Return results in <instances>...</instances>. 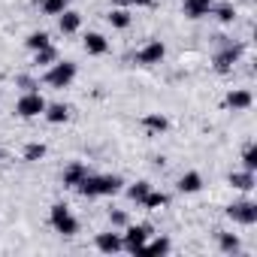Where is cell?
<instances>
[{
	"mask_svg": "<svg viewBox=\"0 0 257 257\" xmlns=\"http://www.w3.org/2000/svg\"><path fill=\"white\" fill-rule=\"evenodd\" d=\"M224 103H227V109H233V112H245V109L254 103V97H251V91H245V88H233Z\"/></svg>",
	"mask_w": 257,
	"mask_h": 257,
	"instance_id": "9c48e42d",
	"label": "cell"
},
{
	"mask_svg": "<svg viewBox=\"0 0 257 257\" xmlns=\"http://www.w3.org/2000/svg\"><path fill=\"white\" fill-rule=\"evenodd\" d=\"M143 127H146L149 134H164L167 127H170V121H167L161 112H152V115H146V118H143Z\"/></svg>",
	"mask_w": 257,
	"mask_h": 257,
	"instance_id": "e0dca14e",
	"label": "cell"
},
{
	"mask_svg": "<svg viewBox=\"0 0 257 257\" xmlns=\"http://www.w3.org/2000/svg\"><path fill=\"white\" fill-rule=\"evenodd\" d=\"M164 55H167V46H164L161 40H152V43H146V46L137 52V64L152 67V64H161V61H164Z\"/></svg>",
	"mask_w": 257,
	"mask_h": 257,
	"instance_id": "52a82bcc",
	"label": "cell"
},
{
	"mask_svg": "<svg viewBox=\"0 0 257 257\" xmlns=\"http://www.w3.org/2000/svg\"><path fill=\"white\" fill-rule=\"evenodd\" d=\"M55 61H58V49H55V46H46V49L34 52V64H37V67H52Z\"/></svg>",
	"mask_w": 257,
	"mask_h": 257,
	"instance_id": "d6986e66",
	"label": "cell"
},
{
	"mask_svg": "<svg viewBox=\"0 0 257 257\" xmlns=\"http://www.w3.org/2000/svg\"><path fill=\"white\" fill-rule=\"evenodd\" d=\"M242 164H245V170H257V149L254 146H245V152H242Z\"/></svg>",
	"mask_w": 257,
	"mask_h": 257,
	"instance_id": "83f0119b",
	"label": "cell"
},
{
	"mask_svg": "<svg viewBox=\"0 0 257 257\" xmlns=\"http://www.w3.org/2000/svg\"><path fill=\"white\" fill-rule=\"evenodd\" d=\"M25 46L31 49V52H40V49H46V46H52V40H49V34L46 31H34L28 40H25Z\"/></svg>",
	"mask_w": 257,
	"mask_h": 257,
	"instance_id": "ffe728a7",
	"label": "cell"
},
{
	"mask_svg": "<svg viewBox=\"0 0 257 257\" xmlns=\"http://www.w3.org/2000/svg\"><path fill=\"white\" fill-rule=\"evenodd\" d=\"M143 206H146L149 212H158V209H164V206H167V194L149 191V194H146V200H143Z\"/></svg>",
	"mask_w": 257,
	"mask_h": 257,
	"instance_id": "d4e9b609",
	"label": "cell"
},
{
	"mask_svg": "<svg viewBox=\"0 0 257 257\" xmlns=\"http://www.w3.org/2000/svg\"><path fill=\"white\" fill-rule=\"evenodd\" d=\"M227 218L236 221V224L251 227V224H257V203H251V200H239V203L227 206Z\"/></svg>",
	"mask_w": 257,
	"mask_h": 257,
	"instance_id": "8992f818",
	"label": "cell"
},
{
	"mask_svg": "<svg viewBox=\"0 0 257 257\" xmlns=\"http://www.w3.org/2000/svg\"><path fill=\"white\" fill-rule=\"evenodd\" d=\"M239 58H242V46H227L224 52L215 55V70L218 73H227L233 64H239Z\"/></svg>",
	"mask_w": 257,
	"mask_h": 257,
	"instance_id": "ba28073f",
	"label": "cell"
},
{
	"mask_svg": "<svg viewBox=\"0 0 257 257\" xmlns=\"http://www.w3.org/2000/svg\"><path fill=\"white\" fill-rule=\"evenodd\" d=\"M94 245H97V251H103V254H118V251H121V233H100Z\"/></svg>",
	"mask_w": 257,
	"mask_h": 257,
	"instance_id": "30bf717a",
	"label": "cell"
},
{
	"mask_svg": "<svg viewBox=\"0 0 257 257\" xmlns=\"http://www.w3.org/2000/svg\"><path fill=\"white\" fill-rule=\"evenodd\" d=\"M215 16H218V22H224V25H230V22L236 19V10H233L230 4H224V7H218V10H215Z\"/></svg>",
	"mask_w": 257,
	"mask_h": 257,
	"instance_id": "f1b7e54d",
	"label": "cell"
},
{
	"mask_svg": "<svg viewBox=\"0 0 257 257\" xmlns=\"http://www.w3.org/2000/svg\"><path fill=\"white\" fill-rule=\"evenodd\" d=\"M16 82H19V85H22V88H25V91H37V88H40V85H37V82H34V79H31V76H19V79H16Z\"/></svg>",
	"mask_w": 257,
	"mask_h": 257,
	"instance_id": "4dcf8cb0",
	"label": "cell"
},
{
	"mask_svg": "<svg viewBox=\"0 0 257 257\" xmlns=\"http://www.w3.org/2000/svg\"><path fill=\"white\" fill-rule=\"evenodd\" d=\"M167 251H170V239L167 236H158L155 242H146L140 254H167Z\"/></svg>",
	"mask_w": 257,
	"mask_h": 257,
	"instance_id": "7402d4cb",
	"label": "cell"
},
{
	"mask_svg": "<svg viewBox=\"0 0 257 257\" xmlns=\"http://www.w3.org/2000/svg\"><path fill=\"white\" fill-rule=\"evenodd\" d=\"M67 4H70V0H67Z\"/></svg>",
	"mask_w": 257,
	"mask_h": 257,
	"instance_id": "d6a6232c",
	"label": "cell"
},
{
	"mask_svg": "<svg viewBox=\"0 0 257 257\" xmlns=\"http://www.w3.org/2000/svg\"><path fill=\"white\" fill-rule=\"evenodd\" d=\"M79 25H82V16H79V13L64 10V13L58 16V28H61V34H76V31H79Z\"/></svg>",
	"mask_w": 257,
	"mask_h": 257,
	"instance_id": "5bb4252c",
	"label": "cell"
},
{
	"mask_svg": "<svg viewBox=\"0 0 257 257\" xmlns=\"http://www.w3.org/2000/svg\"><path fill=\"white\" fill-rule=\"evenodd\" d=\"M127 4H134V7H152V0H127Z\"/></svg>",
	"mask_w": 257,
	"mask_h": 257,
	"instance_id": "1f68e13d",
	"label": "cell"
},
{
	"mask_svg": "<svg viewBox=\"0 0 257 257\" xmlns=\"http://www.w3.org/2000/svg\"><path fill=\"white\" fill-rule=\"evenodd\" d=\"M203 188V176L200 173H185L182 179H179V191L182 194H197Z\"/></svg>",
	"mask_w": 257,
	"mask_h": 257,
	"instance_id": "ac0fdd59",
	"label": "cell"
},
{
	"mask_svg": "<svg viewBox=\"0 0 257 257\" xmlns=\"http://www.w3.org/2000/svg\"><path fill=\"white\" fill-rule=\"evenodd\" d=\"M85 52L88 55H106L109 52V40L103 34H85Z\"/></svg>",
	"mask_w": 257,
	"mask_h": 257,
	"instance_id": "7c38bea8",
	"label": "cell"
},
{
	"mask_svg": "<svg viewBox=\"0 0 257 257\" xmlns=\"http://www.w3.org/2000/svg\"><path fill=\"white\" fill-rule=\"evenodd\" d=\"M152 191V185L149 182H137V185H131V188H127V197H131L137 206H143V200H146V194Z\"/></svg>",
	"mask_w": 257,
	"mask_h": 257,
	"instance_id": "cb8c5ba5",
	"label": "cell"
},
{
	"mask_svg": "<svg viewBox=\"0 0 257 257\" xmlns=\"http://www.w3.org/2000/svg\"><path fill=\"white\" fill-rule=\"evenodd\" d=\"M149 236H152L149 224H134V227H127V233L121 236V248H127L131 254H140L143 245L149 242Z\"/></svg>",
	"mask_w": 257,
	"mask_h": 257,
	"instance_id": "277c9868",
	"label": "cell"
},
{
	"mask_svg": "<svg viewBox=\"0 0 257 257\" xmlns=\"http://www.w3.org/2000/svg\"><path fill=\"white\" fill-rule=\"evenodd\" d=\"M109 221H112V227H127V215H124L121 209H115V212H109Z\"/></svg>",
	"mask_w": 257,
	"mask_h": 257,
	"instance_id": "f546056e",
	"label": "cell"
},
{
	"mask_svg": "<svg viewBox=\"0 0 257 257\" xmlns=\"http://www.w3.org/2000/svg\"><path fill=\"white\" fill-rule=\"evenodd\" d=\"M109 25H112L115 31L131 28V13H127V10H112V13H109Z\"/></svg>",
	"mask_w": 257,
	"mask_h": 257,
	"instance_id": "603a6c76",
	"label": "cell"
},
{
	"mask_svg": "<svg viewBox=\"0 0 257 257\" xmlns=\"http://www.w3.org/2000/svg\"><path fill=\"white\" fill-rule=\"evenodd\" d=\"M230 188H236V191H251L254 188V173L251 170H242V173H230Z\"/></svg>",
	"mask_w": 257,
	"mask_h": 257,
	"instance_id": "2e32d148",
	"label": "cell"
},
{
	"mask_svg": "<svg viewBox=\"0 0 257 257\" xmlns=\"http://www.w3.org/2000/svg\"><path fill=\"white\" fill-rule=\"evenodd\" d=\"M212 4L215 0H185V16L188 19H203V16H209Z\"/></svg>",
	"mask_w": 257,
	"mask_h": 257,
	"instance_id": "4fadbf2b",
	"label": "cell"
},
{
	"mask_svg": "<svg viewBox=\"0 0 257 257\" xmlns=\"http://www.w3.org/2000/svg\"><path fill=\"white\" fill-rule=\"evenodd\" d=\"M73 79H76V64L73 61H55L52 67H49V73H46V85L49 88H70L73 85Z\"/></svg>",
	"mask_w": 257,
	"mask_h": 257,
	"instance_id": "3957f363",
	"label": "cell"
},
{
	"mask_svg": "<svg viewBox=\"0 0 257 257\" xmlns=\"http://www.w3.org/2000/svg\"><path fill=\"white\" fill-rule=\"evenodd\" d=\"M49 221H52V227H55L61 236H76V233H79V221H76V215L70 212V206H64V203H55V206H52Z\"/></svg>",
	"mask_w": 257,
	"mask_h": 257,
	"instance_id": "7a4b0ae2",
	"label": "cell"
},
{
	"mask_svg": "<svg viewBox=\"0 0 257 257\" xmlns=\"http://www.w3.org/2000/svg\"><path fill=\"white\" fill-rule=\"evenodd\" d=\"M121 179L118 176H85L79 185H76V191L82 194V197H88V200H94V197H112V194H118L121 191Z\"/></svg>",
	"mask_w": 257,
	"mask_h": 257,
	"instance_id": "6da1fadb",
	"label": "cell"
},
{
	"mask_svg": "<svg viewBox=\"0 0 257 257\" xmlns=\"http://www.w3.org/2000/svg\"><path fill=\"white\" fill-rule=\"evenodd\" d=\"M218 245L224 254H236L239 251V236L236 233H218Z\"/></svg>",
	"mask_w": 257,
	"mask_h": 257,
	"instance_id": "44dd1931",
	"label": "cell"
},
{
	"mask_svg": "<svg viewBox=\"0 0 257 257\" xmlns=\"http://www.w3.org/2000/svg\"><path fill=\"white\" fill-rule=\"evenodd\" d=\"M85 176H88V167H85V164H70V167L64 170L61 182H64V188H76Z\"/></svg>",
	"mask_w": 257,
	"mask_h": 257,
	"instance_id": "8fae6325",
	"label": "cell"
},
{
	"mask_svg": "<svg viewBox=\"0 0 257 257\" xmlns=\"http://www.w3.org/2000/svg\"><path fill=\"white\" fill-rule=\"evenodd\" d=\"M43 115H46L49 124H64V121L70 118V109H67L64 103H52V106L46 103V112H43Z\"/></svg>",
	"mask_w": 257,
	"mask_h": 257,
	"instance_id": "9a60e30c",
	"label": "cell"
},
{
	"mask_svg": "<svg viewBox=\"0 0 257 257\" xmlns=\"http://www.w3.org/2000/svg\"><path fill=\"white\" fill-rule=\"evenodd\" d=\"M40 10L46 16H61L67 10V0H40Z\"/></svg>",
	"mask_w": 257,
	"mask_h": 257,
	"instance_id": "484cf974",
	"label": "cell"
},
{
	"mask_svg": "<svg viewBox=\"0 0 257 257\" xmlns=\"http://www.w3.org/2000/svg\"><path fill=\"white\" fill-rule=\"evenodd\" d=\"M16 112H19L22 118H37V115H43V112H46V100H43V94H40V91H28V94H22L19 103H16Z\"/></svg>",
	"mask_w": 257,
	"mask_h": 257,
	"instance_id": "5b68a950",
	"label": "cell"
},
{
	"mask_svg": "<svg viewBox=\"0 0 257 257\" xmlns=\"http://www.w3.org/2000/svg\"><path fill=\"white\" fill-rule=\"evenodd\" d=\"M43 158H46V146H43V143H31V146L25 149V161L34 164V161H43Z\"/></svg>",
	"mask_w": 257,
	"mask_h": 257,
	"instance_id": "4316f807",
	"label": "cell"
}]
</instances>
